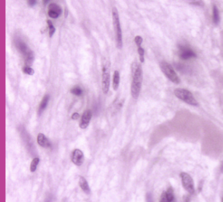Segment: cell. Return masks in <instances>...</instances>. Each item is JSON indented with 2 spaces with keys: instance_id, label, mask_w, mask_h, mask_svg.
<instances>
[{
  "instance_id": "1",
  "label": "cell",
  "mask_w": 223,
  "mask_h": 202,
  "mask_svg": "<svg viewBox=\"0 0 223 202\" xmlns=\"http://www.w3.org/2000/svg\"><path fill=\"white\" fill-rule=\"evenodd\" d=\"M132 69V85H131V94L133 98H137L142 87L143 80V71L140 64L133 62L131 66Z\"/></svg>"
},
{
  "instance_id": "2",
  "label": "cell",
  "mask_w": 223,
  "mask_h": 202,
  "mask_svg": "<svg viewBox=\"0 0 223 202\" xmlns=\"http://www.w3.org/2000/svg\"><path fill=\"white\" fill-rule=\"evenodd\" d=\"M112 17L113 24L114 29H115L116 35V46L118 48H121L122 46V29L120 28V24L119 20V16L116 7H114L112 10Z\"/></svg>"
},
{
  "instance_id": "3",
  "label": "cell",
  "mask_w": 223,
  "mask_h": 202,
  "mask_svg": "<svg viewBox=\"0 0 223 202\" xmlns=\"http://www.w3.org/2000/svg\"><path fill=\"white\" fill-rule=\"evenodd\" d=\"M174 94L179 99L190 105L197 106L198 104L197 100L195 99L192 93L189 90L185 89H176L174 91Z\"/></svg>"
},
{
  "instance_id": "4",
  "label": "cell",
  "mask_w": 223,
  "mask_h": 202,
  "mask_svg": "<svg viewBox=\"0 0 223 202\" xmlns=\"http://www.w3.org/2000/svg\"><path fill=\"white\" fill-rule=\"evenodd\" d=\"M160 68L163 73L166 76L168 79L170 80L172 82L175 83H179L181 80L180 78L175 71L173 69L172 66L170 64L166 61H162L160 63Z\"/></svg>"
},
{
  "instance_id": "5",
  "label": "cell",
  "mask_w": 223,
  "mask_h": 202,
  "mask_svg": "<svg viewBox=\"0 0 223 202\" xmlns=\"http://www.w3.org/2000/svg\"><path fill=\"white\" fill-rule=\"evenodd\" d=\"M179 176L183 188L189 193L190 195H192L195 193V186L192 177L185 172H181Z\"/></svg>"
},
{
  "instance_id": "6",
  "label": "cell",
  "mask_w": 223,
  "mask_h": 202,
  "mask_svg": "<svg viewBox=\"0 0 223 202\" xmlns=\"http://www.w3.org/2000/svg\"><path fill=\"white\" fill-rule=\"evenodd\" d=\"M102 90L103 93L107 94L109 89L110 74L106 66H103L102 70Z\"/></svg>"
},
{
  "instance_id": "7",
  "label": "cell",
  "mask_w": 223,
  "mask_h": 202,
  "mask_svg": "<svg viewBox=\"0 0 223 202\" xmlns=\"http://www.w3.org/2000/svg\"><path fill=\"white\" fill-rule=\"evenodd\" d=\"M179 57L184 60L196 57V54L191 48L187 46H181L179 47Z\"/></svg>"
},
{
  "instance_id": "8",
  "label": "cell",
  "mask_w": 223,
  "mask_h": 202,
  "mask_svg": "<svg viewBox=\"0 0 223 202\" xmlns=\"http://www.w3.org/2000/svg\"><path fill=\"white\" fill-rule=\"evenodd\" d=\"M175 200L174 190L172 187H169L166 190L162 193L160 196V202H175Z\"/></svg>"
},
{
  "instance_id": "9",
  "label": "cell",
  "mask_w": 223,
  "mask_h": 202,
  "mask_svg": "<svg viewBox=\"0 0 223 202\" xmlns=\"http://www.w3.org/2000/svg\"><path fill=\"white\" fill-rule=\"evenodd\" d=\"M84 155L80 149H76L74 150L71 155V161L76 166H80L83 163Z\"/></svg>"
},
{
  "instance_id": "10",
  "label": "cell",
  "mask_w": 223,
  "mask_h": 202,
  "mask_svg": "<svg viewBox=\"0 0 223 202\" xmlns=\"http://www.w3.org/2000/svg\"><path fill=\"white\" fill-rule=\"evenodd\" d=\"M92 117V112L90 110H86L83 113L80 121V124H79V126H80L82 129H85L88 126Z\"/></svg>"
},
{
  "instance_id": "11",
  "label": "cell",
  "mask_w": 223,
  "mask_h": 202,
  "mask_svg": "<svg viewBox=\"0 0 223 202\" xmlns=\"http://www.w3.org/2000/svg\"><path fill=\"white\" fill-rule=\"evenodd\" d=\"M38 144L40 145L41 147H51V143L49 142V140L47 139V138L44 136L42 133H39L38 135Z\"/></svg>"
},
{
  "instance_id": "12",
  "label": "cell",
  "mask_w": 223,
  "mask_h": 202,
  "mask_svg": "<svg viewBox=\"0 0 223 202\" xmlns=\"http://www.w3.org/2000/svg\"><path fill=\"white\" fill-rule=\"evenodd\" d=\"M79 183L81 189L83 190L86 194H90V188H89L88 182L86 180L85 177L80 176V177H79Z\"/></svg>"
},
{
  "instance_id": "13",
  "label": "cell",
  "mask_w": 223,
  "mask_h": 202,
  "mask_svg": "<svg viewBox=\"0 0 223 202\" xmlns=\"http://www.w3.org/2000/svg\"><path fill=\"white\" fill-rule=\"evenodd\" d=\"M49 98H50V97H49V95H45L43 97V98H42V100L40 103V104H39V109H38V114H41V113L44 110V109L46 108L47 106V104H48Z\"/></svg>"
},
{
  "instance_id": "14",
  "label": "cell",
  "mask_w": 223,
  "mask_h": 202,
  "mask_svg": "<svg viewBox=\"0 0 223 202\" xmlns=\"http://www.w3.org/2000/svg\"><path fill=\"white\" fill-rule=\"evenodd\" d=\"M120 82V75L118 70H115L113 74V89L116 91L118 89V86H119Z\"/></svg>"
},
{
  "instance_id": "15",
  "label": "cell",
  "mask_w": 223,
  "mask_h": 202,
  "mask_svg": "<svg viewBox=\"0 0 223 202\" xmlns=\"http://www.w3.org/2000/svg\"><path fill=\"white\" fill-rule=\"evenodd\" d=\"M213 20L215 25H218L220 22L219 12L216 5H213Z\"/></svg>"
},
{
  "instance_id": "16",
  "label": "cell",
  "mask_w": 223,
  "mask_h": 202,
  "mask_svg": "<svg viewBox=\"0 0 223 202\" xmlns=\"http://www.w3.org/2000/svg\"><path fill=\"white\" fill-rule=\"evenodd\" d=\"M48 9H49V11L55 12V13H56L57 14H58L59 15H61V14L62 13V10L61 7L56 3H53L49 4Z\"/></svg>"
},
{
  "instance_id": "17",
  "label": "cell",
  "mask_w": 223,
  "mask_h": 202,
  "mask_svg": "<svg viewBox=\"0 0 223 202\" xmlns=\"http://www.w3.org/2000/svg\"><path fill=\"white\" fill-rule=\"evenodd\" d=\"M39 161H40V160H39L38 157H36V158H34L33 160H32V161L30 164V167H29L30 171L31 172L36 171L37 169V166H38Z\"/></svg>"
},
{
  "instance_id": "18",
  "label": "cell",
  "mask_w": 223,
  "mask_h": 202,
  "mask_svg": "<svg viewBox=\"0 0 223 202\" xmlns=\"http://www.w3.org/2000/svg\"><path fill=\"white\" fill-rule=\"evenodd\" d=\"M70 92L73 95L76 96H80L83 94V90H82V89L78 85L74 86L71 89Z\"/></svg>"
},
{
  "instance_id": "19",
  "label": "cell",
  "mask_w": 223,
  "mask_h": 202,
  "mask_svg": "<svg viewBox=\"0 0 223 202\" xmlns=\"http://www.w3.org/2000/svg\"><path fill=\"white\" fill-rule=\"evenodd\" d=\"M47 23L48 26H49V36H50L51 37L54 35V33H55L56 29L54 27L53 24V23H52V22L51 20H47Z\"/></svg>"
},
{
  "instance_id": "20",
  "label": "cell",
  "mask_w": 223,
  "mask_h": 202,
  "mask_svg": "<svg viewBox=\"0 0 223 202\" xmlns=\"http://www.w3.org/2000/svg\"><path fill=\"white\" fill-rule=\"evenodd\" d=\"M22 71H23V73L24 74H26V75H33L35 73V71L33 68L29 67V66H24V67L22 68Z\"/></svg>"
},
{
  "instance_id": "21",
  "label": "cell",
  "mask_w": 223,
  "mask_h": 202,
  "mask_svg": "<svg viewBox=\"0 0 223 202\" xmlns=\"http://www.w3.org/2000/svg\"><path fill=\"white\" fill-rule=\"evenodd\" d=\"M137 51H138V54L139 55H140V61L142 63L144 62V53H145V51H144V49H143L142 46L141 47H139L137 48Z\"/></svg>"
},
{
  "instance_id": "22",
  "label": "cell",
  "mask_w": 223,
  "mask_h": 202,
  "mask_svg": "<svg viewBox=\"0 0 223 202\" xmlns=\"http://www.w3.org/2000/svg\"><path fill=\"white\" fill-rule=\"evenodd\" d=\"M134 41H135V44H137V47L138 48L139 47H141V44H142V42H143V39L140 36H136L135 37Z\"/></svg>"
},
{
  "instance_id": "23",
  "label": "cell",
  "mask_w": 223,
  "mask_h": 202,
  "mask_svg": "<svg viewBox=\"0 0 223 202\" xmlns=\"http://www.w3.org/2000/svg\"><path fill=\"white\" fill-rule=\"evenodd\" d=\"M48 15L52 18H57L60 16V15H59L58 14H57L56 13H55V12H53L51 11H48Z\"/></svg>"
},
{
  "instance_id": "24",
  "label": "cell",
  "mask_w": 223,
  "mask_h": 202,
  "mask_svg": "<svg viewBox=\"0 0 223 202\" xmlns=\"http://www.w3.org/2000/svg\"><path fill=\"white\" fill-rule=\"evenodd\" d=\"M27 3H28L29 7H33L36 4L37 1H36V0H28V1H27Z\"/></svg>"
},
{
  "instance_id": "25",
  "label": "cell",
  "mask_w": 223,
  "mask_h": 202,
  "mask_svg": "<svg viewBox=\"0 0 223 202\" xmlns=\"http://www.w3.org/2000/svg\"><path fill=\"white\" fill-rule=\"evenodd\" d=\"M147 202H153V196L150 193H148L147 195Z\"/></svg>"
},
{
  "instance_id": "26",
  "label": "cell",
  "mask_w": 223,
  "mask_h": 202,
  "mask_svg": "<svg viewBox=\"0 0 223 202\" xmlns=\"http://www.w3.org/2000/svg\"><path fill=\"white\" fill-rule=\"evenodd\" d=\"M79 117H80V115H79L78 113H73L72 115H71V119L74 120H77L79 119Z\"/></svg>"
},
{
  "instance_id": "27",
  "label": "cell",
  "mask_w": 223,
  "mask_h": 202,
  "mask_svg": "<svg viewBox=\"0 0 223 202\" xmlns=\"http://www.w3.org/2000/svg\"><path fill=\"white\" fill-rule=\"evenodd\" d=\"M183 201H184V202H190V195L185 196L184 198H183Z\"/></svg>"
},
{
  "instance_id": "28",
  "label": "cell",
  "mask_w": 223,
  "mask_h": 202,
  "mask_svg": "<svg viewBox=\"0 0 223 202\" xmlns=\"http://www.w3.org/2000/svg\"><path fill=\"white\" fill-rule=\"evenodd\" d=\"M202 190V182H200V183L198 187V192H201Z\"/></svg>"
},
{
  "instance_id": "29",
  "label": "cell",
  "mask_w": 223,
  "mask_h": 202,
  "mask_svg": "<svg viewBox=\"0 0 223 202\" xmlns=\"http://www.w3.org/2000/svg\"><path fill=\"white\" fill-rule=\"evenodd\" d=\"M220 171H221L222 173L223 174V161H222V162H221V164H220Z\"/></svg>"
},
{
  "instance_id": "30",
  "label": "cell",
  "mask_w": 223,
  "mask_h": 202,
  "mask_svg": "<svg viewBox=\"0 0 223 202\" xmlns=\"http://www.w3.org/2000/svg\"><path fill=\"white\" fill-rule=\"evenodd\" d=\"M221 202H223V196H222V198H221Z\"/></svg>"
}]
</instances>
